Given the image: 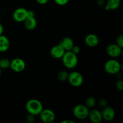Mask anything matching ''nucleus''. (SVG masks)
<instances>
[{
	"mask_svg": "<svg viewBox=\"0 0 123 123\" xmlns=\"http://www.w3.org/2000/svg\"><path fill=\"white\" fill-rule=\"evenodd\" d=\"M26 110L30 114L34 115H39L43 109L42 103L37 99H31L28 101L25 105Z\"/></svg>",
	"mask_w": 123,
	"mask_h": 123,
	"instance_id": "1",
	"label": "nucleus"
},
{
	"mask_svg": "<svg viewBox=\"0 0 123 123\" xmlns=\"http://www.w3.org/2000/svg\"><path fill=\"white\" fill-rule=\"evenodd\" d=\"M61 58L64 66L67 68L72 69L78 64V59L77 55L72 51H66Z\"/></svg>",
	"mask_w": 123,
	"mask_h": 123,
	"instance_id": "2",
	"label": "nucleus"
},
{
	"mask_svg": "<svg viewBox=\"0 0 123 123\" xmlns=\"http://www.w3.org/2000/svg\"><path fill=\"white\" fill-rule=\"evenodd\" d=\"M104 68L106 72L109 74H117L121 70V64L116 60L111 59L106 62V63L105 64Z\"/></svg>",
	"mask_w": 123,
	"mask_h": 123,
	"instance_id": "3",
	"label": "nucleus"
},
{
	"mask_svg": "<svg viewBox=\"0 0 123 123\" xmlns=\"http://www.w3.org/2000/svg\"><path fill=\"white\" fill-rule=\"evenodd\" d=\"M89 108L84 105H78L73 109V115L79 120H85L88 117Z\"/></svg>",
	"mask_w": 123,
	"mask_h": 123,
	"instance_id": "4",
	"label": "nucleus"
},
{
	"mask_svg": "<svg viewBox=\"0 0 123 123\" xmlns=\"http://www.w3.org/2000/svg\"><path fill=\"white\" fill-rule=\"evenodd\" d=\"M67 80L72 86L79 87L81 86L84 82L82 75L78 72H72L68 73Z\"/></svg>",
	"mask_w": 123,
	"mask_h": 123,
	"instance_id": "5",
	"label": "nucleus"
},
{
	"mask_svg": "<svg viewBox=\"0 0 123 123\" xmlns=\"http://www.w3.org/2000/svg\"><path fill=\"white\" fill-rule=\"evenodd\" d=\"M25 62L22 59L19 58H14L10 61V67L11 69L14 72L16 73H20V72H23L25 68Z\"/></svg>",
	"mask_w": 123,
	"mask_h": 123,
	"instance_id": "6",
	"label": "nucleus"
},
{
	"mask_svg": "<svg viewBox=\"0 0 123 123\" xmlns=\"http://www.w3.org/2000/svg\"><path fill=\"white\" fill-rule=\"evenodd\" d=\"M28 17V10L23 7L16 9L13 13V18L17 22H22Z\"/></svg>",
	"mask_w": 123,
	"mask_h": 123,
	"instance_id": "7",
	"label": "nucleus"
},
{
	"mask_svg": "<svg viewBox=\"0 0 123 123\" xmlns=\"http://www.w3.org/2000/svg\"><path fill=\"white\" fill-rule=\"evenodd\" d=\"M39 115L40 120L44 123H52L55 119V113L54 112V111L49 109H43Z\"/></svg>",
	"mask_w": 123,
	"mask_h": 123,
	"instance_id": "8",
	"label": "nucleus"
},
{
	"mask_svg": "<svg viewBox=\"0 0 123 123\" xmlns=\"http://www.w3.org/2000/svg\"><path fill=\"white\" fill-rule=\"evenodd\" d=\"M106 53L111 57H118L121 55L122 48L117 44H111L107 46Z\"/></svg>",
	"mask_w": 123,
	"mask_h": 123,
	"instance_id": "9",
	"label": "nucleus"
},
{
	"mask_svg": "<svg viewBox=\"0 0 123 123\" xmlns=\"http://www.w3.org/2000/svg\"><path fill=\"white\" fill-rule=\"evenodd\" d=\"M102 118L106 121H110L115 118V112L114 109L111 106H106L103 108L102 112Z\"/></svg>",
	"mask_w": 123,
	"mask_h": 123,
	"instance_id": "10",
	"label": "nucleus"
},
{
	"mask_svg": "<svg viewBox=\"0 0 123 123\" xmlns=\"http://www.w3.org/2000/svg\"><path fill=\"white\" fill-rule=\"evenodd\" d=\"M65 52H66V50L59 44L54 46L50 50V54L52 57L55 59L61 58Z\"/></svg>",
	"mask_w": 123,
	"mask_h": 123,
	"instance_id": "11",
	"label": "nucleus"
},
{
	"mask_svg": "<svg viewBox=\"0 0 123 123\" xmlns=\"http://www.w3.org/2000/svg\"><path fill=\"white\" fill-rule=\"evenodd\" d=\"M99 38L94 34H90L85 38V43L88 46L94 48L97 46L99 43Z\"/></svg>",
	"mask_w": 123,
	"mask_h": 123,
	"instance_id": "12",
	"label": "nucleus"
},
{
	"mask_svg": "<svg viewBox=\"0 0 123 123\" xmlns=\"http://www.w3.org/2000/svg\"><path fill=\"white\" fill-rule=\"evenodd\" d=\"M90 121L93 123H99L103 120L102 113L97 109H92L89 112L88 117Z\"/></svg>",
	"mask_w": 123,
	"mask_h": 123,
	"instance_id": "13",
	"label": "nucleus"
},
{
	"mask_svg": "<svg viewBox=\"0 0 123 123\" xmlns=\"http://www.w3.org/2000/svg\"><path fill=\"white\" fill-rule=\"evenodd\" d=\"M59 44L66 51H70L73 47L74 42L72 38L69 37H65L61 40L59 43Z\"/></svg>",
	"mask_w": 123,
	"mask_h": 123,
	"instance_id": "14",
	"label": "nucleus"
},
{
	"mask_svg": "<svg viewBox=\"0 0 123 123\" xmlns=\"http://www.w3.org/2000/svg\"><path fill=\"white\" fill-rule=\"evenodd\" d=\"M37 20L35 16H28L24 20L25 28L28 30H33L37 26Z\"/></svg>",
	"mask_w": 123,
	"mask_h": 123,
	"instance_id": "15",
	"label": "nucleus"
},
{
	"mask_svg": "<svg viewBox=\"0 0 123 123\" xmlns=\"http://www.w3.org/2000/svg\"><path fill=\"white\" fill-rule=\"evenodd\" d=\"M10 47L8 38L4 35H0V52L7 51Z\"/></svg>",
	"mask_w": 123,
	"mask_h": 123,
	"instance_id": "16",
	"label": "nucleus"
},
{
	"mask_svg": "<svg viewBox=\"0 0 123 123\" xmlns=\"http://www.w3.org/2000/svg\"><path fill=\"white\" fill-rule=\"evenodd\" d=\"M121 0H107L105 6L106 10H115L120 6Z\"/></svg>",
	"mask_w": 123,
	"mask_h": 123,
	"instance_id": "17",
	"label": "nucleus"
},
{
	"mask_svg": "<svg viewBox=\"0 0 123 123\" xmlns=\"http://www.w3.org/2000/svg\"><path fill=\"white\" fill-rule=\"evenodd\" d=\"M96 104V100L93 97H89L85 100V106L87 108H93Z\"/></svg>",
	"mask_w": 123,
	"mask_h": 123,
	"instance_id": "18",
	"label": "nucleus"
},
{
	"mask_svg": "<svg viewBox=\"0 0 123 123\" xmlns=\"http://www.w3.org/2000/svg\"><path fill=\"white\" fill-rule=\"evenodd\" d=\"M68 73L66 71H61L58 73L57 74V79L59 81L64 82L66 80H67L68 78Z\"/></svg>",
	"mask_w": 123,
	"mask_h": 123,
	"instance_id": "19",
	"label": "nucleus"
},
{
	"mask_svg": "<svg viewBox=\"0 0 123 123\" xmlns=\"http://www.w3.org/2000/svg\"><path fill=\"white\" fill-rule=\"evenodd\" d=\"M10 61L7 58H2L0 60V68L1 69H6L10 67Z\"/></svg>",
	"mask_w": 123,
	"mask_h": 123,
	"instance_id": "20",
	"label": "nucleus"
},
{
	"mask_svg": "<svg viewBox=\"0 0 123 123\" xmlns=\"http://www.w3.org/2000/svg\"><path fill=\"white\" fill-rule=\"evenodd\" d=\"M116 44L121 48H123V35L121 34L118 36L116 40Z\"/></svg>",
	"mask_w": 123,
	"mask_h": 123,
	"instance_id": "21",
	"label": "nucleus"
},
{
	"mask_svg": "<svg viewBox=\"0 0 123 123\" xmlns=\"http://www.w3.org/2000/svg\"><path fill=\"white\" fill-rule=\"evenodd\" d=\"M54 2L58 6H63L67 4V3L68 2L69 0H54Z\"/></svg>",
	"mask_w": 123,
	"mask_h": 123,
	"instance_id": "22",
	"label": "nucleus"
},
{
	"mask_svg": "<svg viewBox=\"0 0 123 123\" xmlns=\"http://www.w3.org/2000/svg\"><path fill=\"white\" fill-rule=\"evenodd\" d=\"M116 88L117 90L120 91H123V80H120L117 82L116 84Z\"/></svg>",
	"mask_w": 123,
	"mask_h": 123,
	"instance_id": "23",
	"label": "nucleus"
},
{
	"mask_svg": "<svg viewBox=\"0 0 123 123\" xmlns=\"http://www.w3.org/2000/svg\"><path fill=\"white\" fill-rule=\"evenodd\" d=\"M80 48H79L78 46H76V45H74L73 46V47L72 48V50H70V51H72V52H73L74 54H78L79 53V52H80Z\"/></svg>",
	"mask_w": 123,
	"mask_h": 123,
	"instance_id": "24",
	"label": "nucleus"
},
{
	"mask_svg": "<svg viewBox=\"0 0 123 123\" xmlns=\"http://www.w3.org/2000/svg\"><path fill=\"white\" fill-rule=\"evenodd\" d=\"M99 103L100 106L102 107V108H105V107H106L107 106L106 100L105 99H103V98L100 100L99 103Z\"/></svg>",
	"mask_w": 123,
	"mask_h": 123,
	"instance_id": "25",
	"label": "nucleus"
},
{
	"mask_svg": "<svg viewBox=\"0 0 123 123\" xmlns=\"http://www.w3.org/2000/svg\"><path fill=\"white\" fill-rule=\"evenodd\" d=\"M26 121L29 123L34 122V115L29 114V115L26 117Z\"/></svg>",
	"mask_w": 123,
	"mask_h": 123,
	"instance_id": "26",
	"label": "nucleus"
},
{
	"mask_svg": "<svg viewBox=\"0 0 123 123\" xmlns=\"http://www.w3.org/2000/svg\"><path fill=\"white\" fill-rule=\"evenodd\" d=\"M49 1H50V0H36L37 3H38L39 4H41V5L46 4L48 3Z\"/></svg>",
	"mask_w": 123,
	"mask_h": 123,
	"instance_id": "27",
	"label": "nucleus"
},
{
	"mask_svg": "<svg viewBox=\"0 0 123 123\" xmlns=\"http://www.w3.org/2000/svg\"><path fill=\"white\" fill-rule=\"evenodd\" d=\"M4 31V28L3 26L1 24H0V35H2V33H3Z\"/></svg>",
	"mask_w": 123,
	"mask_h": 123,
	"instance_id": "28",
	"label": "nucleus"
},
{
	"mask_svg": "<svg viewBox=\"0 0 123 123\" xmlns=\"http://www.w3.org/2000/svg\"><path fill=\"white\" fill-rule=\"evenodd\" d=\"M62 123H74V121H71V120H64V121H61Z\"/></svg>",
	"mask_w": 123,
	"mask_h": 123,
	"instance_id": "29",
	"label": "nucleus"
},
{
	"mask_svg": "<svg viewBox=\"0 0 123 123\" xmlns=\"http://www.w3.org/2000/svg\"><path fill=\"white\" fill-rule=\"evenodd\" d=\"M1 73H2V69H1V68H0V76H1Z\"/></svg>",
	"mask_w": 123,
	"mask_h": 123,
	"instance_id": "30",
	"label": "nucleus"
},
{
	"mask_svg": "<svg viewBox=\"0 0 123 123\" xmlns=\"http://www.w3.org/2000/svg\"><path fill=\"white\" fill-rule=\"evenodd\" d=\"M0 19H1V15H0Z\"/></svg>",
	"mask_w": 123,
	"mask_h": 123,
	"instance_id": "31",
	"label": "nucleus"
}]
</instances>
